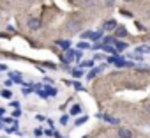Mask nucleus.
<instances>
[{
  "label": "nucleus",
  "mask_w": 150,
  "mask_h": 138,
  "mask_svg": "<svg viewBox=\"0 0 150 138\" xmlns=\"http://www.w3.org/2000/svg\"><path fill=\"white\" fill-rule=\"evenodd\" d=\"M41 27V21L37 20V18H30L28 20V28H32V30H37Z\"/></svg>",
  "instance_id": "obj_1"
},
{
  "label": "nucleus",
  "mask_w": 150,
  "mask_h": 138,
  "mask_svg": "<svg viewBox=\"0 0 150 138\" xmlns=\"http://www.w3.org/2000/svg\"><path fill=\"white\" fill-rule=\"evenodd\" d=\"M62 58H64V62H72V58H74V51H69V50H67V51L64 53Z\"/></svg>",
  "instance_id": "obj_2"
},
{
  "label": "nucleus",
  "mask_w": 150,
  "mask_h": 138,
  "mask_svg": "<svg viewBox=\"0 0 150 138\" xmlns=\"http://www.w3.org/2000/svg\"><path fill=\"white\" fill-rule=\"evenodd\" d=\"M104 28H106V30H113V28H117V21H115V20L106 21V23H104Z\"/></svg>",
  "instance_id": "obj_3"
},
{
  "label": "nucleus",
  "mask_w": 150,
  "mask_h": 138,
  "mask_svg": "<svg viewBox=\"0 0 150 138\" xmlns=\"http://www.w3.org/2000/svg\"><path fill=\"white\" fill-rule=\"evenodd\" d=\"M118 136H120V138H131L132 133H131L129 129H120V131H118Z\"/></svg>",
  "instance_id": "obj_4"
},
{
  "label": "nucleus",
  "mask_w": 150,
  "mask_h": 138,
  "mask_svg": "<svg viewBox=\"0 0 150 138\" xmlns=\"http://www.w3.org/2000/svg\"><path fill=\"white\" fill-rule=\"evenodd\" d=\"M78 28H80V23H78V21H71V23H69V30H71V32H76Z\"/></svg>",
  "instance_id": "obj_5"
},
{
  "label": "nucleus",
  "mask_w": 150,
  "mask_h": 138,
  "mask_svg": "<svg viewBox=\"0 0 150 138\" xmlns=\"http://www.w3.org/2000/svg\"><path fill=\"white\" fill-rule=\"evenodd\" d=\"M117 36H118V37H124V36H127V30H125V27H117Z\"/></svg>",
  "instance_id": "obj_6"
},
{
  "label": "nucleus",
  "mask_w": 150,
  "mask_h": 138,
  "mask_svg": "<svg viewBox=\"0 0 150 138\" xmlns=\"http://www.w3.org/2000/svg\"><path fill=\"white\" fill-rule=\"evenodd\" d=\"M88 37H90V39H101V37H103V32H90Z\"/></svg>",
  "instance_id": "obj_7"
},
{
  "label": "nucleus",
  "mask_w": 150,
  "mask_h": 138,
  "mask_svg": "<svg viewBox=\"0 0 150 138\" xmlns=\"http://www.w3.org/2000/svg\"><path fill=\"white\" fill-rule=\"evenodd\" d=\"M125 48H127V44H125V43H117V50H118V51H124Z\"/></svg>",
  "instance_id": "obj_8"
},
{
  "label": "nucleus",
  "mask_w": 150,
  "mask_h": 138,
  "mask_svg": "<svg viewBox=\"0 0 150 138\" xmlns=\"http://www.w3.org/2000/svg\"><path fill=\"white\" fill-rule=\"evenodd\" d=\"M72 76H74V78H80V76H83V73L80 71V69H74V71H72Z\"/></svg>",
  "instance_id": "obj_9"
},
{
  "label": "nucleus",
  "mask_w": 150,
  "mask_h": 138,
  "mask_svg": "<svg viewBox=\"0 0 150 138\" xmlns=\"http://www.w3.org/2000/svg\"><path fill=\"white\" fill-rule=\"evenodd\" d=\"M58 44H60L64 50H69V41H58Z\"/></svg>",
  "instance_id": "obj_10"
},
{
  "label": "nucleus",
  "mask_w": 150,
  "mask_h": 138,
  "mask_svg": "<svg viewBox=\"0 0 150 138\" xmlns=\"http://www.w3.org/2000/svg\"><path fill=\"white\" fill-rule=\"evenodd\" d=\"M146 51H150V50H148V48H146V46H143V48H141V46H139V48H138V50H136V53H146Z\"/></svg>",
  "instance_id": "obj_11"
},
{
  "label": "nucleus",
  "mask_w": 150,
  "mask_h": 138,
  "mask_svg": "<svg viewBox=\"0 0 150 138\" xmlns=\"http://www.w3.org/2000/svg\"><path fill=\"white\" fill-rule=\"evenodd\" d=\"M99 71H101V67H99V69H92V71H90V75H88V78H94V76H96Z\"/></svg>",
  "instance_id": "obj_12"
},
{
  "label": "nucleus",
  "mask_w": 150,
  "mask_h": 138,
  "mask_svg": "<svg viewBox=\"0 0 150 138\" xmlns=\"http://www.w3.org/2000/svg\"><path fill=\"white\" fill-rule=\"evenodd\" d=\"M11 78H13L14 82H21V78L18 76V73H11Z\"/></svg>",
  "instance_id": "obj_13"
},
{
  "label": "nucleus",
  "mask_w": 150,
  "mask_h": 138,
  "mask_svg": "<svg viewBox=\"0 0 150 138\" xmlns=\"http://www.w3.org/2000/svg\"><path fill=\"white\" fill-rule=\"evenodd\" d=\"M71 113H72V115H76V113H80V106H78V105H76V106H72Z\"/></svg>",
  "instance_id": "obj_14"
},
{
  "label": "nucleus",
  "mask_w": 150,
  "mask_h": 138,
  "mask_svg": "<svg viewBox=\"0 0 150 138\" xmlns=\"http://www.w3.org/2000/svg\"><path fill=\"white\" fill-rule=\"evenodd\" d=\"M46 90H48V94H51V96H55V94H57V90H55V89H51V87H46Z\"/></svg>",
  "instance_id": "obj_15"
},
{
  "label": "nucleus",
  "mask_w": 150,
  "mask_h": 138,
  "mask_svg": "<svg viewBox=\"0 0 150 138\" xmlns=\"http://www.w3.org/2000/svg\"><path fill=\"white\" fill-rule=\"evenodd\" d=\"M96 4V0H85V6L87 7H90V6H94Z\"/></svg>",
  "instance_id": "obj_16"
},
{
  "label": "nucleus",
  "mask_w": 150,
  "mask_h": 138,
  "mask_svg": "<svg viewBox=\"0 0 150 138\" xmlns=\"http://www.w3.org/2000/svg\"><path fill=\"white\" fill-rule=\"evenodd\" d=\"M78 46H80V48H81V50H85V48H90V46H88V43H80V44H78Z\"/></svg>",
  "instance_id": "obj_17"
},
{
  "label": "nucleus",
  "mask_w": 150,
  "mask_h": 138,
  "mask_svg": "<svg viewBox=\"0 0 150 138\" xmlns=\"http://www.w3.org/2000/svg\"><path fill=\"white\" fill-rule=\"evenodd\" d=\"M83 65H87V67H92V65H94V60H87V62H83Z\"/></svg>",
  "instance_id": "obj_18"
},
{
  "label": "nucleus",
  "mask_w": 150,
  "mask_h": 138,
  "mask_svg": "<svg viewBox=\"0 0 150 138\" xmlns=\"http://www.w3.org/2000/svg\"><path fill=\"white\" fill-rule=\"evenodd\" d=\"M2 96H4V97H11V92H9V90H4Z\"/></svg>",
  "instance_id": "obj_19"
},
{
  "label": "nucleus",
  "mask_w": 150,
  "mask_h": 138,
  "mask_svg": "<svg viewBox=\"0 0 150 138\" xmlns=\"http://www.w3.org/2000/svg\"><path fill=\"white\" fill-rule=\"evenodd\" d=\"M85 120H87V117H83V119H80V120H76V126H78V124H83Z\"/></svg>",
  "instance_id": "obj_20"
},
{
  "label": "nucleus",
  "mask_w": 150,
  "mask_h": 138,
  "mask_svg": "<svg viewBox=\"0 0 150 138\" xmlns=\"http://www.w3.org/2000/svg\"><path fill=\"white\" fill-rule=\"evenodd\" d=\"M145 108H146V110L150 112V101H148V103H145Z\"/></svg>",
  "instance_id": "obj_21"
},
{
  "label": "nucleus",
  "mask_w": 150,
  "mask_h": 138,
  "mask_svg": "<svg viewBox=\"0 0 150 138\" xmlns=\"http://www.w3.org/2000/svg\"><path fill=\"white\" fill-rule=\"evenodd\" d=\"M0 71H6V65H0Z\"/></svg>",
  "instance_id": "obj_22"
},
{
  "label": "nucleus",
  "mask_w": 150,
  "mask_h": 138,
  "mask_svg": "<svg viewBox=\"0 0 150 138\" xmlns=\"http://www.w3.org/2000/svg\"><path fill=\"white\" fill-rule=\"evenodd\" d=\"M2 113H4V110H0V115H2Z\"/></svg>",
  "instance_id": "obj_23"
},
{
  "label": "nucleus",
  "mask_w": 150,
  "mask_h": 138,
  "mask_svg": "<svg viewBox=\"0 0 150 138\" xmlns=\"http://www.w3.org/2000/svg\"><path fill=\"white\" fill-rule=\"evenodd\" d=\"M125 2H127V0H125Z\"/></svg>",
  "instance_id": "obj_24"
}]
</instances>
